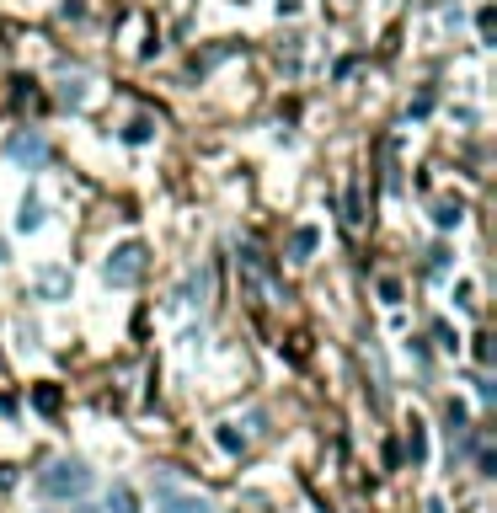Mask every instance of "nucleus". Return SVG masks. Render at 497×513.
<instances>
[{"mask_svg": "<svg viewBox=\"0 0 497 513\" xmlns=\"http://www.w3.org/2000/svg\"><path fill=\"white\" fill-rule=\"evenodd\" d=\"M6 150H11V161L27 166V171H38L43 161H49V145H43V134H17Z\"/></svg>", "mask_w": 497, "mask_h": 513, "instance_id": "obj_3", "label": "nucleus"}, {"mask_svg": "<svg viewBox=\"0 0 497 513\" xmlns=\"http://www.w3.org/2000/svg\"><path fill=\"white\" fill-rule=\"evenodd\" d=\"M214 439H220V449H225V455H241V449H246V439H241L236 428H220Z\"/></svg>", "mask_w": 497, "mask_h": 513, "instance_id": "obj_13", "label": "nucleus"}, {"mask_svg": "<svg viewBox=\"0 0 497 513\" xmlns=\"http://www.w3.org/2000/svg\"><path fill=\"white\" fill-rule=\"evenodd\" d=\"M428 113H433V91H423V97L412 102V118H428Z\"/></svg>", "mask_w": 497, "mask_h": 513, "instance_id": "obj_16", "label": "nucleus"}, {"mask_svg": "<svg viewBox=\"0 0 497 513\" xmlns=\"http://www.w3.org/2000/svg\"><path fill=\"white\" fill-rule=\"evenodd\" d=\"M107 513H139V492L129 481H113V487H107Z\"/></svg>", "mask_w": 497, "mask_h": 513, "instance_id": "obj_6", "label": "nucleus"}, {"mask_svg": "<svg viewBox=\"0 0 497 513\" xmlns=\"http://www.w3.org/2000/svg\"><path fill=\"white\" fill-rule=\"evenodd\" d=\"M150 134H155V123H150V118H134L129 129H123V139H129V145H150Z\"/></svg>", "mask_w": 497, "mask_h": 513, "instance_id": "obj_11", "label": "nucleus"}, {"mask_svg": "<svg viewBox=\"0 0 497 513\" xmlns=\"http://www.w3.org/2000/svg\"><path fill=\"white\" fill-rule=\"evenodd\" d=\"M0 262H6V241H0Z\"/></svg>", "mask_w": 497, "mask_h": 513, "instance_id": "obj_19", "label": "nucleus"}, {"mask_svg": "<svg viewBox=\"0 0 497 513\" xmlns=\"http://www.w3.org/2000/svg\"><path fill=\"white\" fill-rule=\"evenodd\" d=\"M38 225H43V204H38V198H22V209H17V230H22V236H33Z\"/></svg>", "mask_w": 497, "mask_h": 513, "instance_id": "obj_9", "label": "nucleus"}, {"mask_svg": "<svg viewBox=\"0 0 497 513\" xmlns=\"http://www.w3.org/2000/svg\"><path fill=\"white\" fill-rule=\"evenodd\" d=\"M33 407H38V412H59V391H54V385H38V391H33Z\"/></svg>", "mask_w": 497, "mask_h": 513, "instance_id": "obj_12", "label": "nucleus"}, {"mask_svg": "<svg viewBox=\"0 0 497 513\" xmlns=\"http://www.w3.org/2000/svg\"><path fill=\"white\" fill-rule=\"evenodd\" d=\"M38 294L43 300H65L70 294V268H43L38 273Z\"/></svg>", "mask_w": 497, "mask_h": 513, "instance_id": "obj_5", "label": "nucleus"}, {"mask_svg": "<svg viewBox=\"0 0 497 513\" xmlns=\"http://www.w3.org/2000/svg\"><path fill=\"white\" fill-rule=\"evenodd\" d=\"M433 337H439V348H444V353H455V348H460V337H455V332H449V326H444V321H439V326H433Z\"/></svg>", "mask_w": 497, "mask_h": 513, "instance_id": "obj_14", "label": "nucleus"}, {"mask_svg": "<svg viewBox=\"0 0 497 513\" xmlns=\"http://www.w3.org/2000/svg\"><path fill=\"white\" fill-rule=\"evenodd\" d=\"M139 273H145V246H139V241L113 246V257L102 262V278H107L113 289H134V284H139Z\"/></svg>", "mask_w": 497, "mask_h": 513, "instance_id": "obj_2", "label": "nucleus"}, {"mask_svg": "<svg viewBox=\"0 0 497 513\" xmlns=\"http://www.w3.org/2000/svg\"><path fill=\"white\" fill-rule=\"evenodd\" d=\"M407 460H412V465H428V428L417 423V417L407 423Z\"/></svg>", "mask_w": 497, "mask_h": 513, "instance_id": "obj_7", "label": "nucleus"}, {"mask_svg": "<svg viewBox=\"0 0 497 513\" xmlns=\"http://www.w3.org/2000/svg\"><path fill=\"white\" fill-rule=\"evenodd\" d=\"M38 492L43 497H59V503H81V497L91 492V471L81 460H49L38 471Z\"/></svg>", "mask_w": 497, "mask_h": 513, "instance_id": "obj_1", "label": "nucleus"}, {"mask_svg": "<svg viewBox=\"0 0 497 513\" xmlns=\"http://www.w3.org/2000/svg\"><path fill=\"white\" fill-rule=\"evenodd\" d=\"M428 513H444V503H428Z\"/></svg>", "mask_w": 497, "mask_h": 513, "instance_id": "obj_18", "label": "nucleus"}, {"mask_svg": "<svg viewBox=\"0 0 497 513\" xmlns=\"http://www.w3.org/2000/svg\"><path fill=\"white\" fill-rule=\"evenodd\" d=\"M316 246H321V230H316V225H300V230L289 236V257H294V262H310V257H316Z\"/></svg>", "mask_w": 497, "mask_h": 513, "instance_id": "obj_4", "label": "nucleus"}, {"mask_svg": "<svg viewBox=\"0 0 497 513\" xmlns=\"http://www.w3.org/2000/svg\"><path fill=\"white\" fill-rule=\"evenodd\" d=\"M444 417H449V428H465V401H449Z\"/></svg>", "mask_w": 497, "mask_h": 513, "instance_id": "obj_15", "label": "nucleus"}, {"mask_svg": "<svg viewBox=\"0 0 497 513\" xmlns=\"http://www.w3.org/2000/svg\"><path fill=\"white\" fill-rule=\"evenodd\" d=\"M460 220H465L460 198H444V204H433V225H439V230H455Z\"/></svg>", "mask_w": 497, "mask_h": 513, "instance_id": "obj_8", "label": "nucleus"}, {"mask_svg": "<svg viewBox=\"0 0 497 513\" xmlns=\"http://www.w3.org/2000/svg\"><path fill=\"white\" fill-rule=\"evenodd\" d=\"M70 513H97V508H81V503H75V508H70Z\"/></svg>", "mask_w": 497, "mask_h": 513, "instance_id": "obj_17", "label": "nucleus"}, {"mask_svg": "<svg viewBox=\"0 0 497 513\" xmlns=\"http://www.w3.org/2000/svg\"><path fill=\"white\" fill-rule=\"evenodd\" d=\"M161 513H214L209 503H204V497H161Z\"/></svg>", "mask_w": 497, "mask_h": 513, "instance_id": "obj_10", "label": "nucleus"}]
</instances>
